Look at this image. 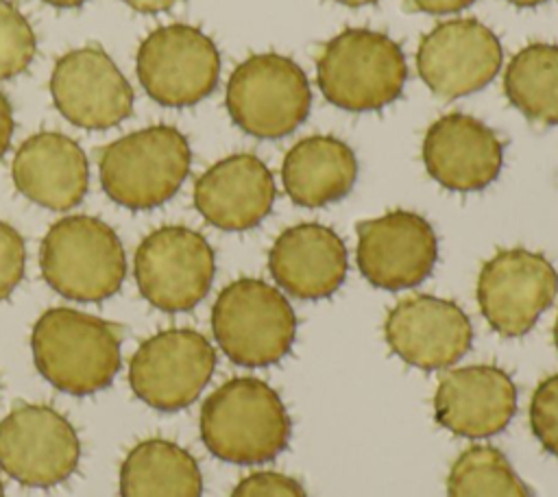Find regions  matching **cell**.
Wrapping results in <instances>:
<instances>
[{
	"instance_id": "obj_12",
	"label": "cell",
	"mask_w": 558,
	"mask_h": 497,
	"mask_svg": "<svg viewBox=\"0 0 558 497\" xmlns=\"http://www.w3.org/2000/svg\"><path fill=\"white\" fill-rule=\"evenodd\" d=\"M81 458L72 423L48 405L22 403L0 421V469L24 486L68 480Z\"/></svg>"
},
{
	"instance_id": "obj_33",
	"label": "cell",
	"mask_w": 558,
	"mask_h": 497,
	"mask_svg": "<svg viewBox=\"0 0 558 497\" xmlns=\"http://www.w3.org/2000/svg\"><path fill=\"white\" fill-rule=\"evenodd\" d=\"M44 2L52 4V7H59V9H72V7H81L87 0H44Z\"/></svg>"
},
{
	"instance_id": "obj_16",
	"label": "cell",
	"mask_w": 558,
	"mask_h": 497,
	"mask_svg": "<svg viewBox=\"0 0 558 497\" xmlns=\"http://www.w3.org/2000/svg\"><path fill=\"white\" fill-rule=\"evenodd\" d=\"M390 351L423 371L456 364L473 342V327L462 307L449 299L414 294L401 299L384 320Z\"/></svg>"
},
{
	"instance_id": "obj_19",
	"label": "cell",
	"mask_w": 558,
	"mask_h": 497,
	"mask_svg": "<svg viewBox=\"0 0 558 497\" xmlns=\"http://www.w3.org/2000/svg\"><path fill=\"white\" fill-rule=\"evenodd\" d=\"M272 203V172L251 153H235L216 161L194 185L198 214L222 231L257 227L270 214Z\"/></svg>"
},
{
	"instance_id": "obj_37",
	"label": "cell",
	"mask_w": 558,
	"mask_h": 497,
	"mask_svg": "<svg viewBox=\"0 0 558 497\" xmlns=\"http://www.w3.org/2000/svg\"><path fill=\"white\" fill-rule=\"evenodd\" d=\"M0 497H4V488H2V482H0Z\"/></svg>"
},
{
	"instance_id": "obj_23",
	"label": "cell",
	"mask_w": 558,
	"mask_h": 497,
	"mask_svg": "<svg viewBox=\"0 0 558 497\" xmlns=\"http://www.w3.org/2000/svg\"><path fill=\"white\" fill-rule=\"evenodd\" d=\"M203 475L177 443L150 438L135 445L120 466V497H201Z\"/></svg>"
},
{
	"instance_id": "obj_35",
	"label": "cell",
	"mask_w": 558,
	"mask_h": 497,
	"mask_svg": "<svg viewBox=\"0 0 558 497\" xmlns=\"http://www.w3.org/2000/svg\"><path fill=\"white\" fill-rule=\"evenodd\" d=\"M508 2L514 7H536V4H543L545 0H508Z\"/></svg>"
},
{
	"instance_id": "obj_22",
	"label": "cell",
	"mask_w": 558,
	"mask_h": 497,
	"mask_svg": "<svg viewBox=\"0 0 558 497\" xmlns=\"http://www.w3.org/2000/svg\"><path fill=\"white\" fill-rule=\"evenodd\" d=\"M355 179V153L333 135H310L296 142L281 163L283 187L301 207H323L344 198Z\"/></svg>"
},
{
	"instance_id": "obj_11",
	"label": "cell",
	"mask_w": 558,
	"mask_h": 497,
	"mask_svg": "<svg viewBox=\"0 0 558 497\" xmlns=\"http://www.w3.org/2000/svg\"><path fill=\"white\" fill-rule=\"evenodd\" d=\"M214 368L216 351L203 334L166 329L137 347L129 364V381L146 405L177 412L198 399Z\"/></svg>"
},
{
	"instance_id": "obj_26",
	"label": "cell",
	"mask_w": 558,
	"mask_h": 497,
	"mask_svg": "<svg viewBox=\"0 0 558 497\" xmlns=\"http://www.w3.org/2000/svg\"><path fill=\"white\" fill-rule=\"evenodd\" d=\"M37 52V39L33 26L22 11L0 0V81L22 74Z\"/></svg>"
},
{
	"instance_id": "obj_36",
	"label": "cell",
	"mask_w": 558,
	"mask_h": 497,
	"mask_svg": "<svg viewBox=\"0 0 558 497\" xmlns=\"http://www.w3.org/2000/svg\"><path fill=\"white\" fill-rule=\"evenodd\" d=\"M554 342H556V349H558V314H556V323H554Z\"/></svg>"
},
{
	"instance_id": "obj_9",
	"label": "cell",
	"mask_w": 558,
	"mask_h": 497,
	"mask_svg": "<svg viewBox=\"0 0 558 497\" xmlns=\"http://www.w3.org/2000/svg\"><path fill=\"white\" fill-rule=\"evenodd\" d=\"M216 257L209 242L181 225L159 227L135 251V281L142 296L163 312L198 305L211 288Z\"/></svg>"
},
{
	"instance_id": "obj_6",
	"label": "cell",
	"mask_w": 558,
	"mask_h": 497,
	"mask_svg": "<svg viewBox=\"0 0 558 497\" xmlns=\"http://www.w3.org/2000/svg\"><path fill=\"white\" fill-rule=\"evenodd\" d=\"M211 331L231 362L259 368L277 364L290 353L296 316L277 288L242 277L225 286L214 301Z\"/></svg>"
},
{
	"instance_id": "obj_13",
	"label": "cell",
	"mask_w": 558,
	"mask_h": 497,
	"mask_svg": "<svg viewBox=\"0 0 558 497\" xmlns=\"http://www.w3.org/2000/svg\"><path fill=\"white\" fill-rule=\"evenodd\" d=\"M436 257V233L421 214L395 209L357 225L355 262L375 288H414L429 277Z\"/></svg>"
},
{
	"instance_id": "obj_28",
	"label": "cell",
	"mask_w": 558,
	"mask_h": 497,
	"mask_svg": "<svg viewBox=\"0 0 558 497\" xmlns=\"http://www.w3.org/2000/svg\"><path fill=\"white\" fill-rule=\"evenodd\" d=\"M26 251L22 235L0 220V301L7 299L24 277Z\"/></svg>"
},
{
	"instance_id": "obj_24",
	"label": "cell",
	"mask_w": 558,
	"mask_h": 497,
	"mask_svg": "<svg viewBox=\"0 0 558 497\" xmlns=\"http://www.w3.org/2000/svg\"><path fill=\"white\" fill-rule=\"evenodd\" d=\"M508 100L532 122L558 124V46L530 44L504 74Z\"/></svg>"
},
{
	"instance_id": "obj_29",
	"label": "cell",
	"mask_w": 558,
	"mask_h": 497,
	"mask_svg": "<svg viewBox=\"0 0 558 497\" xmlns=\"http://www.w3.org/2000/svg\"><path fill=\"white\" fill-rule=\"evenodd\" d=\"M229 497H307L301 482L277 471H257L242 477Z\"/></svg>"
},
{
	"instance_id": "obj_2",
	"label": "cell",
	"mask_w": 558,
	"mask_h": 497,
	"mask_svg": "<svg viewBox=\"0 0 558 497\" xmlns=\"http://www.w3.org/2000/svg\"><path fill=\"white\" fill-rule=\"evenodd\" d=\"M33 362L39 375L68 395H94L120 371V336L98 316L72 310H46L31 334Z\"/></svg>"
},
{
	"instance_id": "obj_20",
	"label": "cell",
	"mask_w": 558,
	"mask_h": 497,
	"mask_svg": "<svg viewBox=\"0 0 558 497\" xmlns=\"http://www.w3.org/2000/svg\"><path fill=\"white\" fill-rule=\"evenodd\" d=\"M268 270L288 294L307 301L325 299L347 277V248L333 229L320 222H299L272 242Z\"/></svg>"
},
{
	"instance_id": "obj_34",
	"label": "cell",
	"mask_w": 558,
	"mask_h": 497,
	"mask_svg": "<svg viewBox=\"0 0 558 497\" xmlns=\"http://www.w3.org/2000/svg\"><path fill=\"white\" fill-rule=\"evenodd\" d=\"M340 4H347V7H364V4H373V2H379V0H336Z\"/></svg>"
},
{
	"instance_id": "obj_1",
	"label": "cell",
	"mask_w": 558,
	"mask_h": 497,
	"mask_svg": "<svg viewBox=\"0 0 558 497\" xmlns=\"http://www.w3.org/2000/svg\"><path fill=\"white\" fill-rule=\"evenodd\" d=\"M201 438L231 464L275 460L290 443L292 421L277 390L257 377H233L201 408Z\"/></svg>"
},
{
	"instance_id": "obj_4",
	"label": "cell",
	"mask_w": 558,
	"mask_h": 497,
	"mask_svg": "<svg viewBox=\"0 0 558 497\" xmlns=\"http://www.w3.org/2000/svg\"><path fill=\"white\" fill-rule=\"evenodd\" d=\"M190 144L168 124L146 126L111 142L98 161L105 194L129 209L170 201L190 172Z\"/></svg>"
},
{
	"instance_id": "obj_10",
	"label": "cell",
	"mask_w": 558,
	"mask_h": 497,
	"mask_svg": "<svg viewBox=\"0 0 558 497\" xmlns=\"http://www.w3.org/2000/svg\"><path fill=\"white\" fill-rule=\"evenodd\" d=\"M558 292L551 262L527 248H504L484 262L475 296L482 316L504 338L525 336Z\"/></svg>"
},
{
	"instance_id": "obj_27",
	"label": "cell",
	"mask_w": 558,
	"mask_h": 497,
	"mask_svg": "<svg viewBox=\"0 0 558 497\" xmlns=\"http://www.w3.org/2000/svg\"><path fill=\"white\" fill-rule=\"evenodd\" d=\"M530 429L538 445L558 458V373L545 377L530 399Z\"/></svg>"
},
{
	"instance_id": "obj_30",
	"label": "cell",
	"mask_w": 558,
	"mask_h": 497,
	"mask_svg": "<svg viewBox=\"0 0 558 497\" xmlns=\"http://www.w3.org/2000/svg\"><path fill=\"white\" fill-rule=\"evenodd\" d=\"M475 0H410V4L418 11L434 13V15H445V13H458L473 4Z\"/></svg>"
},
{
	"instance_id": "obj_5",
	"label": "cell",
	"mask_w": 558,
	"mask_h": 497,
	"mask_svg": "<svg viewBox=\"0 0 558 497\" xmlns=\"http://www.w3.org/2000/svg\"><path fill=\"white\" fill-rule=\"evenodd\" d=\"M39 266L46 283L65 299L94 303L116 294L126 257L116 231L94 216H65L41 240Z\"/></svg>"
},
{
	"instance_id": "obj_14",
	"label": "cell",
	"mask_w": 558,
	"mask_h": 497,
	"mask_svg": "<svg viewBox=\"0 0 558 497\" xmlns=\"http://www.w3.org/2000/svg\"><path fill=\"white\" fill-rule=\"evenodd\" d=\"M499 68L497 35L473 17L440 22L416 50V70L423 83L442 98H460L486 87Z\"/></svg>"
},
{
	"instance_id": "obj_25",
	"label": "cell",
	"mask_w": 558,
	"mask_h": 497,
	"mask_svg": "<svg viewBox=\"0 0 558 497\" xmlns=\"http://www.w3.org/2000/svg\"><path fill=\"white\" fill-rule=\"evenodd\" d=\"M447 497H532V493L504 451L493 445H473L451 464Z\"/></svg>"
},
{
	"instance_id": "obj_32",
	"label": "cell",
	"mask_w": 558,
	"mask_h": 497,
	"mask_svg": "<svg viewBox=\"0 0 558 497\" xmlns=\"http://www.w3.org/2000/svg\"><path fill=\"white\" fill-rule=\"evenodd\" d=\"M124 2L140 13H159V11L172 9L179 0H124Z\"/></svg>"
},
{
	"instance_id": "obj_8",
	"label": "cell",
	"mask_w": 558,
	"mask_h": 497,
	"mask_svg": "<svg viewBox=\"0 0 558 497\" xmlns=\"http://www.w3.org/2000/svg\"><path fill=\"white\" fill-rule=\"evenodd\" d=\"M144 92L163 107H190L207 98L220 76V54L211 37L190 24L159 26L146 35L135 57Z\"/></svg>"
},
{
	"instance_id": "obj_15",
	"label": "cell",
	"mask_w": 558,
	"mask_h": 497,
	"mask_svg": "<svg viewBox=\"0 0 558 497\" xmlns=\"http://www.w3.org/2000/svg\"><path fill=\"white\" fill-rule=\"evenodd\" d=\"M50 96L59 113L81 129L102 131L133 111V89L113 59L94 46L65 52L52 68Z\"/></svg>"
},
{
	"instance_id": "obj_21",
	"label": "cell",
	"mask_w": 558,
	"mask_h": 497,
	"mask_svg": "<svg viewBox=\"0 0 558 497\" xmlns=\"http://www.w3.org/2000/svg\"><path fill=\"white\" fill-rule=\"evenodd\" d=\"M15 187L33 203L65 211L83 201L89 185V163L83 148L63 133L31 135L11 166Z\"/></svg>"
},
{
	"instance_id": "obj_31",
	"label": "cell",
	"mask_w": 558,
	"mask_h": 497,
	"mask_svg": "<svg viewBox=\"0 0 558 497\" xmlns=\"http://www.w3.org/2000/svg\"><path fill=\"white\" fill-rule=\"evenodd\" d=\"M13 109H11V102L9 98L0 92V157L7 153L9 144H11V137H13Z\"/></svg>"
},
{
	"instance_id": "obj_7",
	"label": "cell",
	"mask_w": 558,
	"mask_h": 497,
	"mask_svg": "<svg viewBox=\"0 0 558 497\" xmlns=\"http://www.w3.org/2000/svg\"><path fill=\"white\" fill-rule=\"evenodd\" d=\"M225 102L244 133L279 140L307 118L312 94L299 63L277 52H259L231 72Z\"/></svg>"
},
{
	"instance_id": "obj_17",
	"label": "cell",
	"mask_w": 558,
	"mask_h": 497,
	"mask_svg": "<svg viewBox=\"0 0 558 497\" xmlns=\"http://www.w3.org/2000/svg\"><path fill=\"white\" fill-rule=\"evenodd\" d=\"M421 153L427 174L453 192L488 187L504 163L499 135L466 113H447L432 122Z\"/></svg>"
},
{
	"instance_id": "obj_3",
	"label": "cell",
	"mask_w": 558,
	"mask_h": 497,
	"mask_svg": "<svg viewBox=\"0 0 558 497\" xmlns=\"http://www.w3.org/2000/svg\"><path fill=\"white\" fill-rule=\"evenodd\" d=\"M401 46L371 28H347L331 37L316 61L323 96L347 111H373L395 102L405 85Z\"/></svg>"
},
{
	"instance_id": "obj_18",
	"label": "cell",
	"mask_w": 558,
	"mask_h": 497,
	"mask_svg": "<svg viewBox=\"0 0 558 497\" xmlns=\"http://www.w3.org/2000/svg\"><path fill=\"white\" fill-rule=\"evenodd\" d=\"M517 412V386L493 364H471L447 373L434 392L436 423L456 436L488 438Z\"/></svg>"
}]
</instances>
